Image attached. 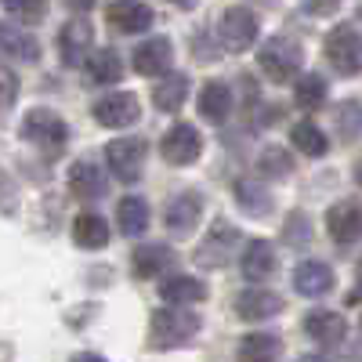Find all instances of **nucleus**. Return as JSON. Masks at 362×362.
I'll return each mask as SVG.
<instances>
[{"label":"nucleus","mask_w":362,"mask_h":362,"mask_svg":"<svg viewBox=\"0 0 362 362\" xmlns=\"http://www.w3.org/2000/svg\"><path fill=\"white\" fill-rule=\"evenodd\" d=\"M199 315L185 312V305H174V308H156L153 319H148V344L167 351V348H181L189 344L199 334Z\"/></svg>","instance_id":"f257e3e1"},{"label":"nucleus","mask_w":362,"mask_h":362,"mask_svg":"<svg viewBox=\"0 0 362 362\" xmlns=\"http://www.w3.org/2000/svg\"><path fill=\"white\" fill-rule=\"evenodd\" d=\"M300 62H305V51H300L297 40L290 37H268L257 51V66L272 83H290L300 73Z\"/></svg>","instance_id":"f03ea898"},{"label":"nucleus","mask_w":362,"mask_h":362,"mask_svg":"<svg viewBox=\"0 0 362 362\" xmlns=\"http://www.w3.org/2000/svg\"><path fill=\"white\" fill-rule=\"evenodd\" d=\"M22 138L33 141L37 148H44L47 156H54V153L66 148L69 127H66V119L58 116L54 109H29L25 119H22Z\"/></svg>","instance_id":"7ed1b4c3"},{"label":"nucleus","mask_w":362,"mask_h":362,"mask_svg":"<svg viewBox=\"0 0 362 362\" xmlns=\"http://www.w3.org/2000/svg\"><path fill=\"white\" fill-rule=\"evenodd\" d=\"M235 254H239V228L228 225V221H218L214 228L206 232L203 243L196 247L192 261L199 268H225V264H232Z\"/></svg>","instance_id":"20e7f679"},{"label":"nucleus","mask_w":362,"mask_h":362,"mask_svg":"<svg viewBox=\"0 0 362 362\" xmlns=\"http://www.w3.org/2000/svg\"><path fill=\"white\" fill-rule=\"evenodd\" d=\"M326 62L341 76H358L362 73V37L351 25H337L326 37Z\"/></svg>","instance_id":"39448f33"},{"label":"nucleus","mask_w":362,"mask_h":362,"mask_svg":"<svg viewBox=\"0 0 362 362\" xmlns=\"http://www.w3.org/2000/svg\"><path fill=\"white\" fill-rule=\"evenodd\" d=\"M145 156H148V141L145 138H116L105 148V160L112 167V174L124 181V185H134L145 170Z\"/></svg>","instance_id":"423d86ee"},{"label":"nucleus","mask_w":362,"mask_h":362,"mask_svg":"<svg viewBox=\"0 0 362 362\" xmlns=\"http://www.w3.org/2000/svg\"><path fill=\"white\" fill-rule=\"evenodd\" d=\"M90 116H95V124H102L109 131H124V127L138 124L141 102H138V95H131V90H112V95H105V98L95 102Z\"/></svg>","instance_id":"0eeeda50"},{"label":"nucleus","mask_w":362,"mask_h":362,"mask_svg":"<svg viewBox=\"0 0 362 362\" xmlns=\"http://www.w3.org/2000/svg\"><path fill=\"white\" fill-rule=\"evenodd\" d=\"M218 37H221V47L225 51H250L254 40H257V15L243 4H235L221 15L218 22Z\"/></svg>","instance_id":"6e6552de"},{"label":"nucleus","mask_w":362,"mask_h":362,"mask_svg":"<svg viewBox=\"0 0 362 362\" xmlns=\"http://www.w3.org/2000/svg\"><path fill=\"white\" fill-rule=\"evenodd\" d=\"M199 153H203V138L192 124H174L160 141V156L170 167H189V163L199 160Z\"/></svg>","instance_id":"1a4fd4ad"},{"label":"nucleus","mask_w":362,"mask_h":362,"mask_svg":"<svg viewBox=\"0 0 362 362\" xmlns=\"http://www.w3.org/2000/svg\"><path fill=\"white\" fill-rule=\"evenodd\" d=\"M326 232L334 243L348 247L362 239V199H341L326 210Z\"/></svg>","instance_id":"9d476101"},{"label":"nucleus","mask_w":362,"mask_h":362,"mask_svg":"<svg viewBox=\"0 0 362 362\" xmlns=\"http://www.w3.org/2000/svg\"><path fill=\"white\" fill-rule=\"evenodd\" d=\"M90 51H95V29H90V22H66L58 29V58H62V66H69V69L83 66Z\"/></svg>","instance_id":"9b49d317"},{"label":"nucleus","mask_w":362,"mask_h":362,"mask_svg":"<svg viewBox=\"0 0 362 362\" xmlns=\"http://www.w3.org/2000/svg\"><path fill=\"white\" fill-rule=\"evenodd\" d=\"M305 334L319 344V348H337L348 337V322L341 312H329V308H315L305 315Z\"/></svg>","instance_id":"f8f14e48"},{"label":"nucleus","mask_w":362,"mask_h":362,"mask_svg":"<svg viewBox=\"0 0 362 362\" xmlns=\"http://www.w3.org/2000/svg\"><path fill=\"white\" fill-rule=\"evenodd\" d=\"M66 185L76 199H102L109 192V181H105V170L95 163V160H76L69 167V177Z\"/></svg>","instance_id":"ddd939ff"},{"label":"nucleus","mask_w":362,"mask_h":362,"mask_svg":"<svg viewBox=\"0 0 362 362\" xmlns=\"http://www.w3.org/2000/svg\"><path fill=\"white\" fill-rule=\"evenodd\" d=\"M199 218H203V196L199 192H181L163 210V221L174 235H189L199 225Z\"/></svg>","instance_id":"4468645a"},{"label":"nucleus","mask_w":362,"mask_h":362,"mask_svg":"<svg viewBox=\"0 0 362 362\" xmlns=\"http://www.w3.org/2000/svg\"><path fill=\"white\" fill-rule=\"evenodd\" d=\"M105 18L112 22L116 33H145L153 25V8L141 0H112L105 8Z\"/></svg>","instance_id":"2eb2a0df"},{"label":"nucleus","mask_w":362,"mask_h":362,"mask_svg":"<svg viewBox=\"0 0 362 362\" xmlns=\"http://www.w3.org/2000/svg\"><path fill=\"white\" fill-rule=\"evenodd\" d=\"M276 264H279V257H276L268 239H250L243 247V254H239V268H243V276L250 283H264L272 272H276Z\"/></svg>","instance_id":"dca6fc26"},{"label":"nucleus","mask_w":362,"mask_h":362,"mask_svg":"<svg viewBox=\"0 0 362 362\" xmlns=\"http://www.w3.org/2000/svg\"><path fill=\"white\" fill-rule=\"evenodd\" d=\"M283 312V297L272 293V290H243L235 297V315L247 319V322H261V319H272Z\"/></svg>","instance_id":"f3484780"},{"label":"nucleus","mask_w":362,"mask_h":362,"mask_svg":"<svg viewBox=\"0 0 362 362\" xmlns=\"http://www.w3.org/2000/svg\"><path fill=\"white\" fill-rule=\"evenodd\" d=\"M293 290L300 297H322L334 290V268L322 261H300L293 268Z\"/></svg>","instance_id":"a211bd4d"},{"label":"nucleus","mask_w":362,"mask_h":362,"mask_svg":"<svg viewBox=\"0 0 362 362\" xmlns=\"http://www.w3.org/2000/svg\"><path fill=\"white\" fill-rule=\"evenodd\" d=\"M170 62H174V47H170L167 37H153V40H145L134 51V69L141 76H153L156 80V76H163L170 69Z\"/></svg>","instance_id":"6ab92c4d"},{"label":"nucleus","mask_w":362,"mask_h":362,"mask_svg":"<svg viewBox=\"0 0 362 362\" xmlns=\"http://www.w3.org/2000/svg\"><path fill=\"white\" fill-rule=\"evenodd\" d=\"M0 51L15 62H40V44L33 33H25L22 25H11V22H0Z\"/></svg>","instance_id":"aec40b11"},{"label":"nucleus","mask_w":362,"mask_h":362,"mask_svg":"<svg viewBox=\"0 0 362 362\" xmlns=\"http://www.w3.org/2000/svg\"><path fill=\"white\" fill-rule=\"evenodd\" d=\"M199 116L206 124H225L228 112H232V87L221 83V80H210L203 90H199Z\"/></svg>","instance_id":"412c9836"},{"label":"nucleus","mask_w":362,"mask_h":362,"mask_svg":"<svg viewBox=\"0 0 362 362\" xmlns=\"http://www.w3.org/2000/svg\"><path fill=\"white\" fill-rule=\"evenodd\" d=\"M185 98H189V76L185 73H163V80H156V87H153V105L160 109V112H177L181 105H185Z\"/></svg>","instance_id":"4be33fe9"},{"label":"nucleus","mask_w":362,"mask_h":362,"mask_svg":"<svg viewBox=\"0 0 362 362\" xmlns=\"http://www.w3.org/2000/svg\"><path fill=\"white\" fill-rule=\"evenodd\" d=\"M160 297L167 305H199L206 300V286L196 276H167L160 283Z\"/></svg>","instance_id":"5701e85b"},{"label":"nucleus","mask_w":362,"mask_h":362,"mask_svg":"<svg viewBox=\"0 0 362 362\" xmlns=\"http://www.w3.org/2000/svg\"><path fill=\"white\" fill-rule=\"evenodd\" d=\"M73 239H76V247H83V250H102L105 243H109V225H105V218L102 214H76V221H73Z\"/></svg>","instance_id":"b1692460"},{"label":"nucleus","mask_w":362,"mask_h":362,"mask_svg":"<svg viewBox=\"0 0 362 362\" xmlns=\"http://www.w3.org/2000/svg\"><path fill=\"white\" fill-rule=\"evenodd\" d=\"M170 264H174V250L167 243H153V247H138L134 250V276H141V279L163 276Z\"/></svg>","instance_id":"393cba45"},{"label":"nucleus","mask_w":362,"mask_h":362,"mask_svg":"<svg viewBox=\"0 0 362 362\" xmlns=\"http://www.w3.org/2000/svg\"><path fill=\"white\" fill-rule=\"evenodd\" d=\"M87 76L90 83H116L124 76V62H119V54L112 47H98L87 54Z\"/></svg>","instance_id":"a878e982"},{"label":"nucleus","mask_w":362,"mask_h":362,"mask_svg":"<svg viewBox=\"0 0 362 362\" xmlns=\"http://www.w3.org/2000/svg\"><path fill=\"white\" fill-rule=\"evenodd\" d=\"M116 221L124 235H141L148 225V203L141 196H124L116 203Z\"/></svg>","instance_id":"bb28decb"},{"label":"nucleus","mask_w":362,"mask_h":362,"mask_svg":"<svg viewBox=\"0 0 362 362\" xmlns=\"http://www.w3.org/2000/svg\"><path fill=\"white\" fill-rule=\"evenodd\" d=\"M232 192H235V206L250 218H264L272 210V196H268L264 185H257V181H235Z\"/></svg>","instance_id":"cd10ccee"},{"label":"nucleus","mask_w":362,"mask_h":362,"mask_svg":"<svg viewBox=\"0 0 362 362\" xmlns=\"http://www.w3.org/2000/svg\"><path fill=\"white\" fill-rule=\"evenodd\" d=\"M293 102L297 109H322L326 105V80L319 73H305V76H297V87H293Z\"/></svg>","instance_id":"c85d7f7f"},{"label":"nucleus","mask_w":362,"mask_h":362,"mask_svg":"<svg viewBox=\"0 0 362 362\" xmlns=\"http://www.w3.org/2000/svg\"><path fill=\"white\" fill-rule=\"evenodd\" d=\"M235 355H239V358H250V362H257V358H276V355H283V341H279L276 334H247L243 341H239Z\"/></svg>","instance_id":"c756f323"},{"label":"nucleus","mask_w":362,"mask_h":362,"mask_svg":"<svg viewBox=\"0 0 362 362\" xmlns=\"http://www.w3.org/2000/svg\"><path fill=\"white\" fill-rule=\"evenodd\" d=\"M290 141H293L297 153H305V156H326V148H329L326 134L312 124V119H300V124L290 131Z\"/></svg>","instance_id":"7c9ffc66"},{"label":"nucleus","mask_w":362,"mask_h":362,"mask_svg":"<svg viewBox=\"0 0 362 362\" xmlns=\"http://www.w3.org/2000/svg\"><path fill=\"white\" fill-rule=\"evenodd\" d=\"M257 170H261V177L286 181V177H290V170H293V160H290L286 148L268 145V148H261V156H257Z\"/></svg>","instance_id":"2f4dec72"},{"label":"nucleus","mask_w":362,"mask_h":362,"mask_svg":"<svg viewBox=\"0 0 362 362\" xmlns=\"http://www.w3.org/2000/svg\"><path fill=\"white\" fill-rule=\"evenodd\" d=\"M334 119H337V134L344 141H355L362 134V102H355V98L341 102L337 112H334Z\"/></svg>","instance_id":"473e14b6"},{"label":"nucleus","mask_w":362,"mask_h":362,"mask_svg":"<svg viewBox=\"0 0 362 362\" xmlns=\"http://www.w3.org/2000/svg\"><path fill=\"white\" fill-rule=\"evenodd\" d=\"M0 4L18 22H40L47 15V0H0Z\"/></svg>","instance_id":"72a5a7b5"},{"label":"nucleus","mask_w":362,"mask_h":362,"mask_svg":"<svg viewBox=\"0 0 362 362\" xmlns=\"http://www.w3.org/2000/svg\"><path fill=\"white\" fill-rule=\"evenodd\" d=\"M283 239L286 243H308L312 239V228H308V218L300 214V210H293V214L286 218V228H283Z\"/></svg>","instance_id":"f704fd0d"},{"label":"nucleus","mask_w":362,"mask_h":362,"mask_svg":"<svg viewBox=\"0 0 362 362\" xmlns=\"http://www.w3.org/2000/svg\"><path fill=\"white\" fill-rule=\"evenodd\" d=\"M15 98H18V76L0 66V109L15 105Z\"/></svg>","instance_id":"c9c22d12"},{"label":"nucleus","mask_w":362,"mask_h":362,"mask_svg":"<svg viewBox=\"0 0 362 362\" xmlns=\"http://www.w3.org/2000/svg\"><path fill=\"white\" fill-rule=\"evenodd\" d=\"M15 196H18V192H15V185L8 181V170H0V210H15V206H18Z\"/></svg>","instance_id":"e433bc0d"},{"label":"nucleus","mask_w":362,"mask_h":362,"mask_svg":"<svg viewBox=\"0 0 362 362\" xmlns=\"http://www.w3.org/2000/svg\"><path fill=\"white\" fill-rule=\"evenodd\" d=\"M300 8L308 15H334L341 8V0H300Z\"/></svg>","instance_id":"4c0bfd02"},{"label":"nucleus","mask_w":362,"mask_h":362,"mask_svg":"<svg viewBox=\"0 0 362 362\" xmlns=\"http://www.w3.org/2000/svg\"><path fill=\"white\" fill-rule=\"evenodd\" d=\"M66 4H69L73 11H90V8H95V0H66Z\"/></svg>","instance_id":"58836bf2"},{"label":"nucleus","mask_w":362,"mask_h":362,"mask_svg":"<svg viewBox=\"0 0 362 362\" xmlns=\"http://www.w3.org/2000/svg\"><path fill=\"white\" fill-rule=\"evenodd\" d=\"M170 4H174V8H181V11H192V8L199 4V0H170Z\"/></svg>","instance_id":"ea45409f"},{"label":"nucleus","mask_w":362,"mask_h":362,"mask_svg":"<svg viewBox=\"0 0 362 362\" xmlns=\"http://www.w3.org/2000/svg\"><path fill=\"white\" fill-rule=\"evenodd\" d=\"M355 181L362 185V156H358V163H355Z\"/></svg>","instance_id":"a19ab883"},{"label":"nucleus","mask_w":362,"mask_h":362,"mask_svg":"<svg viewBox=\"0 0 362 362\" xmlns=\"http://www.w3.org/2000/svg\"><path fill=\"white\" fill-rule=\"evenodd\" d=\"M261 4H276V0H261Z\"/></svg>","instance_id":"79ce46f5"},{"label":"nucleus","mask_w":362,"mask_h":362,"mask_svg":"<svg viewBox=\"0 0 362 362\" xmlns=\"http://www.w3.org/2000/svg\"><path fill=\"white\" fill-rule=\"evenodd\" d=\"M358 272H362V261H358Z\"/></svg>","instance_id":"37998d69"}]
</instances>
